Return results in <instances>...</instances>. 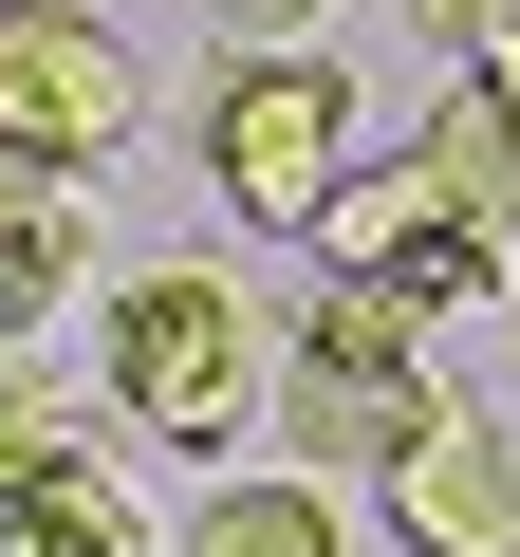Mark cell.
Returning <instances> with one entry per match:
<instances>
[{"mask_svg":"<svg viewBox=\"0 0 520 557\" xmlns=\"http://www.w3.org/2000/svg\"><path fill=\"white\" fill-rule=\"evenodd\" d=\"M428 335H446V317H409V298H372V278L317 260V298H298V335H280V409H260L280 465H298V483H391V446L446 409Z\"/></svg>","mask_w":520,"mask_h":557,"instance_id":"6da1fadb","label":"cell"},{"mask_svg":"<svg viewBox=\"0 0 520 557\" xmlns=\"http://www.w3.org/2000/svg\"><path fill=\"white\" fill-rule=\"evenodd\" d=\"M260 409H280V335L242 317V278L223 260H149L131 298H112V428H149V446H242Z\"/></svg>","mask_w":520,"mask_h":557,"instance_id":"7a4b0ae2","label":"cell"},{"mask_svg":"<svg viewBox=\"0 0 520 557\" xmlns=\"http://www.w3.org/2000/svg\"><path fill=\"white\" fill-rule=\"evenodd\" d=\"M205 186H223L260 242H317V205L354 186V75H335V57H223V94H205Z\"/></svg>","mask_w":520,"mask_h":557,"instance_id":"3957f363","label":"cell"},{"mask_svg":"<svg viewBox=\"0 0 520 557\" xmlns=\"http://www.w3.org/2000/svg\"><path fill=\"white\" fill-rule=\"evenodd\" d=\"M131 131H149V75H131V38L94 20V0H0V149L75 186Z\"/></svg>","mask_w":520,"mask_h":557,"instance_id":"277c9868","label":"cell"},{"mask_svg":"<svg viewBox=\"0 0 520 557\" xmlns=\"http://www.w3.org/2000/svg\"><path fill=\"white\" fill-rule=\"evenodd\" d=\"M317 260L372 278V298H409V317H483V298H502V223L446 205L428 168H354V186L317 205Z\"/></svg>","mask_w":520,"mask_h":557,"instance_id":"5b68a950","label":"cell"},{"mask_svg":"<svg viewBox=\"0 0 520 557\" xmlns=\"http://www.w3.org/2000/svg\"><path fill=\"white\" fill-rule=\"evenodd\" d=\"M372 502H391V539H409V557H520V446H502V409H465V391H446V409L391 446V483H372Z\"/></svg>","mask_w":520,"mask_h":557,"instance_id":"8992f818","label":"cell"},{"mask_svg":"<svg viewBox=\"0 0 520 557\" xmlns=\"http://www.w3.org/2000/svg\"><path fill=\"white\" fill-rule=\"evenodd\" d=\"M0 557H168V539H149L131 465H112V446H75L57 483H20V502H0Z\"/></svg>","mask_w":520,"mask_h":557,"instance_id":"52a82bcc","label":"cell"},{"mask_svg":"<svg viewBox=\"0 0 520 557\" xmlns=\"http://www.w3.org/2000/svg\"><path fill=\"white\" fill-rule=\"evenodd\" d=\"M186 557H354V520H335V483L260 465V483H205L186 502Z\"/></svg>","mask_w":520,"mask_h":557,"instance_id":"ba28073f","label":"cell"},{"mask_svg":"<svg viewBox=\"0 0 520 557\" xmlns=\"http://www.w3.org/2000/svg\"><path fill=\"white\" fill-rule=\"evenodd\" d=\"M409 168H428V186H446V205H483V223H502V242H520V112H502V94H483V75H446V112H428V131H409Z\"/></svg>","mask_w":520,"mask_h":557,"instance_id":"9c48e42d","label":"cell"},{"mask_svg":"<svg viewBox=\"0 0 520 557\" xmlns=\"http://www.w3.org/2000/svg\"><path fill=\"white\" fill-rule=\"evenodd\" d=\"M75 446H94V428H75V409H57L38 372H0V502H20V483H57Z\"/></svg>","mask_w":520,"mask_h":557,"instance_id":"30bf717a","label":"cell"},{"mask_svg":"<svg viewBox=\"0 0 520 557\" xmlns=\"http://www.w3.org/2000/svg\"><path fill=\"white\" fill-rule=\"evenodd\" d=\"M242 20H317V0H242Z\"/></svg>","mask_w":520,"mask_h":557,"instance_id":"8fae6325","label":"cell"},{"mask_svg":"<svg viewBox=\"0 0 520 557\" xmlns=\"http://www.w3.org/2000/svg\"><path fill=\"white\" fill-rule=\"evenodd\" d=\"M502 446H520V391H502Z\"/></svg>","mask_w":520,"mask_h":557,"instance_id":"7c38bea8","label":"cell"}]
</instances>
